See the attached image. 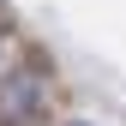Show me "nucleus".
<instances>
[{
	"mask_svg": "<svg viewBox=\"0 0 126 126\" xmlns=\"http://www.w3.org/2000/svg\"><path fill=\"white\" fill-rule=\"evenodd\" d=\"M36 114H42V78H30V72H12V84L0 90V120L24 126V120H36Z\"/></svg>",
	"mask_w": 126,
	"mask_h": 126,
	"instance_id": "f257e3e1",
	"label": "nucleus"
},
{
	"mask_svg": "<svg viewBox=\"0 0 126 126\" xmlns=\"http://www.w3.org/2000/svg\"><path fill=\"white\" fill-rule=\"evenodd\" d=\"M66 126H84V120H66Z\"/></svg>",
	"mask_w": 126,
	"mask_h": 126,
	"instance_id": "f03ea898",
	"label": "nucleus"
}]
</instances>
